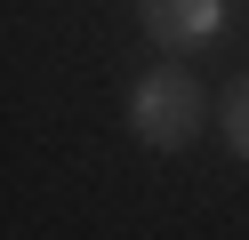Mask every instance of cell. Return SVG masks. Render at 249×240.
<instances>
[{
  "label": "cell",
  "instance_id": "7a4b0ae2",
  "mask_svg": "<svg viewBox=\"0 0 249 240\" xmlns=\"http://www.w3.org/2000/svg\"><path fill=\"white\" fill-rule=\"evenodd\" d=\"M137 8H145V32L169 56H193L225 32V0H137Z\"/></svg>",
  "mask_w": 249,
  "mask_h": 240
},
{
  "label": "cell",
  "instance_id": "3957f363",
  "mask_svg": "<svg viewBox=\"0 0 249 240\" xmlns=\"http://www.w3.org/2000/svg\"><path fill=\"white\" fill-rule=\"evenodd\" d=\"M225 136H233V152L249 160V72L225 88Z\"/></svg>",
  "mask_w": 249,
  "mask_h": 240
},
{
  "label": "cell",
  "instance_id": "6da1fadb",
  "mask_svg": "<svg viewBox=\"0 0 249 240\" xmlns=\"http://www.w3.org/2000/svg\"><path fill=\"white\" fill-rule=\"evenodd\" d=\"M201 120H209V96H201V80L185 72V64H153L129 88V128L153 152H185V144L201 136Z\"/></svg>",
  "mask_w": 249,
  "mask_h": 240
}]
</instances>
